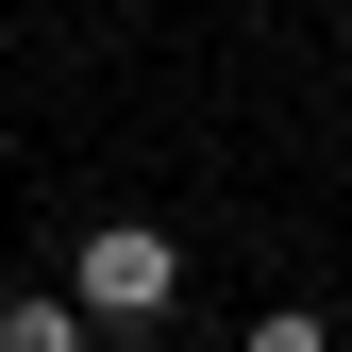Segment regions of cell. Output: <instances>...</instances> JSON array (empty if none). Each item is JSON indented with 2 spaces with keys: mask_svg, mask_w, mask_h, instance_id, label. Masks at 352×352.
Returning a JSON list of instances; mask_svg holds the SVG:
<instances>
[{
  "mask_svg": "<svg viewBox=\"0 0 352 352\" xmlns=\"http://www.w3.org/2000/svg\"><path fill=\"white\" fill-rule=\"evenodd\" d=\"M84 336H101V319H84L67 285H51V302H0V352H84Z\"/></svg>",
  "mask_w": 352,
  "mask_h": 352,
  "instance_id": "7a4b0ae2",
  "label": "cell"
},
{
  "mask_svg": "<svg viewBox=\"0 0 352 352\" xmlns=\"http://www.w3.org/2000/svg\"><path fill=\"white\" fill-rule=\"evenodd\" d=\"M235 352H336V319H319V302H269V319H252Z\"/></svg>",
  "mask_w": 352,
  "mask_h": 352,
  "instance_id": "3957f363",
  "label": "cell"
},
{
  "mask_svg": "<svg viewBox=\"0 0 352 352\" xmlns=\"http://www.w3.org/2000/svg\"><path fill=\"white\" fill-rule=\"evenodd\" d=\"M67 302L101 336H151L168 302H185V235L168 218H84V252H67Z\"/></svg>",
  "mask_w": 352,
  "mask_h": 352,
  "instance_id": "6da1fadb",
  "label": "cell"
}]
</instances>
